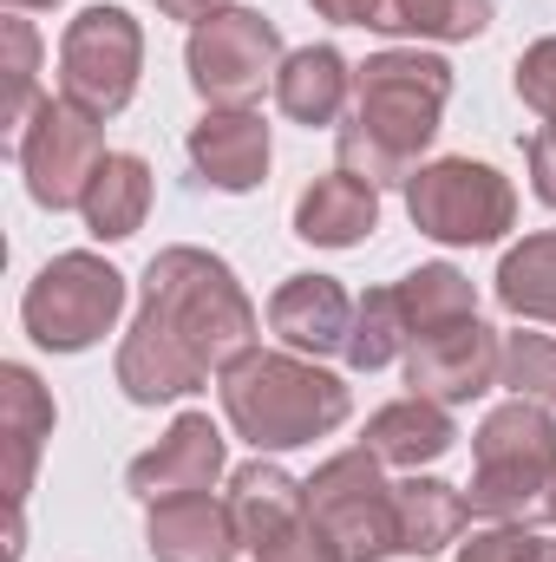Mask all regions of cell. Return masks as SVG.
<instances>
[{
	"label": "cell",
	"instance_id": "1",
	"mask_svg": "<svg viewBox=\"0 0 556 562\" xmlns=\"http://www.w3.org/2000/svg\"><path fill=\"white\" fill-rule=\"evenodd\" d=\"M256 353V307L210 249H164L144 269V307L119 347V386L132 406L184 400L210 373Z\"/></svg>",
	"mask_w": 556,
	"mask_h": 562
},
{
	"label": "cell",
	"instance_id": "2",
	"mask_svg": "<svg viewBox=\"0 0 556 562\" xmlns=\"http://www.w3.org/2000/svg\"><path fill=\"white\" fill-rule=\"evenodd\" d=\"M452 99V66L438 53H374L354 72V112L334 132L341 144V170L380 183H407L419 164V150L438 138Z\"/></svg>",
	"mask_w": 556,
	"mask_h": 562
},
{
	"label": "cell",
	"instance_id": "3",
	"mask_svg": "<svg viewBox=\"0 0 556 562\" xmlns=\"http://www.w3.org/2000/svg\"><path fill=\"white\" fill-rule=\"evenodd\" d=\"M223 380V413L230 425L256 445V451H294V445H314L327 438L334 425L347 419V386L321 367V360H301V353H243Z\"/></svg>",
	"mask_w": 556,
	"mask_h": 562
},
{
	"label": "cell",
	"instance_id": "4",
	"mask_svg": "<svg viewBox=\"0 0 556 562\" xmlns=\"http://www.w3.org/2000/svg\"><path fill=\"white\" fill-rule=\"evenodd\" d=\"M556 484V419L531 400L498 406L471 438V510L518 524Z\"/></svg>",
	"mask_w": 556,
	"mask_h": 562
},
{
	"label": "cell",
	"instance_id": "5",
	"mask_svg": "<svg viewBox=\"0 0 556 562\" xmlns=\"http://www.w3.org/2000/svg\"><path fill=\"white\" fill-rule=\"evenodd\" d=\"M308 517L341 550V562H387L400 557V484L380 477V458L341 451L308 477Z\"/></svg>",
	"mask_w": 556,
	"mask_h": 562
},
{
	"label": "cell",
	"instance_id": "6",
	"mask_svg": "<svg viewBox=\"0 0 556 562\" xmlns=\"http://www.w3.org/2000/svg\"><path fill=\"white\" fill-rule=\"evenodd\" d=\"M125 314V276L86 249L53 256L20 294V321L46 353H86Z\"/></svg>",
	"mask_w": 556,
	"mask_h": 562
},
{
	"label": "cell",
	"instance_id": "7",
	"mask_svg": "<svg viewBox=\"0 0 556 562\" xmlns=\"http://www.w3.org/2000/svg\"><path fill=\"white\" fill-rule=\"evenodd\" d=\"M407 216H413L419 236H432V243L478 249V243H498L518 223V190L491 164L438 157V164H419L407 177Z\"/></svg>",
	"mask_w": 556,
	"mask_h": 562
},
{
	"label": "cell",
	"instance_id": "8",
	"mask_svg": "<svg viewBox=\"0 0 556 562\" xmlns=\"http://www.w3.org/2000/svg\"><path fill=\"white\" fill-rule=\"evenodd\" d=\"M144 33L125 7H86L59 40V99L86 105L92 119H119L138 92Z\"/></svg>",
	"mask_w": 556,
	"mask_h": 562
},
{
	"label": "cell",
	"instance_id": "9",
	"mask_svg": "<svg viewBox=\"0 0 556 562\" xmlns=\"http://www.w3.org/2000/svg\"><path fill=\"white\" fill-rule=\"evenodd\" d=\"M281 33L276 20H263L256 7H223L216 20L190 26V46H184V66H190V86L210 99V105H249L269 79L281 72Z\"/></svg>",
	"mask_w": 556,
	"mask_h": 562
},
{
	"label": "cell",
	"instance_id": "10",
	"mask_svg": "<svg viewBox=\"0 0 556 562\" xmlns=\"http://www.w3.org/2000/svg\"><path fill=\"white\" fill-rule=\"evenodd\" d=\"M105 164V138L99 119L73 99H40L33 119L20 125V170L40 210H79L92 177Z\"/></svg>",
	"mask_w": 556,
	"mask_h": 562
},
{
	"label": "cell",
	"instance_id": "11",
	"mask_svg": "<svg viewBox=\"0 0 556 562\" xmlns=\"http://www.w3.org/2000/svg\"><path fill=\"white\" fill-rule=\"evenodd\" d=\"M498 367H504V340L478 314L413 334V347H407V386L419 400H438V406H465V400L491 393Z\"/></svg>",
	"mask_w": 556,
	"mask_h": 562
},
{
	"label": "cell",
	"instance_id": "12",
	"mask_svg": "<svg viewBox=\"0 0 556 562\" xmlns=\"http://www.w3.org/2000/svg\"><path fill=\"white\" fill-rule=\"evenodd\" d=\"M216 477H223V431L210 425V413H184L144 458H132L125 491L144 504H164V497H197Z\"/></svg>",
	"mask_w": 556,
	"mask_h": 562
},
{
	"label": "cell",
	"instance_id": "13",
	"mask_svg": "<svg viewBox=\"0 0 556 562\" xmlns=\"http://www.w3.org/2000/svg\"><path fill=\"white\" fill-rule=\"evenodd\" d=\"M190 164L210 190H256L269 177V125L249 112V105H210L197 125H190Z\"/></svg>",
	"mask_w": 556,
	"mask_h": 562
},
{
	"label": "cell",
	"instance_id": "14",
	"mask_svg": "<svg viewBox=\"0 0 556 562\" xmlns=\"http://www.w3.org/2000/svg\"><path fill=\"white\" fill-rule=\"evenodd\" d=\"M230 517L243 530V550H256V562L276 557L281 543H294L314 517H308V484H294L281 464L256 458L230 477Z\"/></svg>",
	"mask_w": 556,
	"mask_h": 562
},
{
	"label": "cell",
	"instance_id": "15",
	"mask_svg": "<svg viewBox=\"0 0 556 562\" xmlns=\"http://www.w3.org/2000/svg\"><path fill=\"white\" fill-rule=\"evenodd\" d=\"M269 327L288 340V353H347V334H354V301L334 276H288L269 301Z\"/></svg>",
	"mask_w": 556,
	"mask_h": 562
},
{
	"label": "cell",
	"instance_id": "16",
	"mask_svg": "<svg viewBox=\"0 0 556 562\" xmlns=\"http://www.w3.org/2000/svg\"><path fill=\"white\" fill-rule=\"evenodd\" d=\"M157 562H236L243 530L230 517V504H216L210 491L197 497H164L151 504V530H144Z\"/></svg>",
	"mask_w": 556,
	"mask_h": 562
},
{
	"label": "cell",
	"instance_id": "17",
	"mask_svg": "<svg viewBox=\"0 0 556 562\" xmlns=\"http://www.w3.org/2000/svg\"><path fill=\"white\" fill-rule=\"evenodd\" d=\"M380 229V190L354 170H334V177H314L301 196H294V236L314 243V249H354Z\"/></svg>",
	"mask_w": 556,
	"mask_h": 562
},
{
	"label": "cell",
	"instance_id": "18",
	"mask_svg": "<svg viewBox=\"0 0 556 562\" xmlns=\"http://www.w3.org/2000/svg\"><path fill=\"white\" fill-rule=\"evenodd\" d=\"M0 438H7V497L20 510L33 491V464L53 438V400L26 367H0Z\"/></svg>",
	"mask_w": 556,
	"mask_h": 562
},
{
	"label": "cell",
	"instance_id": "19",
	"mask_svg": "<svg viewBox=\"0 0 556 562\" xmlns=\"http://www.w3.org/2000/svg\"><path fill=\"white\" fill-rule=\"evenodd\" d=\"M347 92H354V72H347V59L334 53V46H301V53H288L276 72V105L281 119H294V125H341V112H347Z\"/></svg>",
	"mask_w": 556,
	"mask_h": 562
},
{
	"label": "cell",
	"instance_id": "20",
	"mask_svg": "<svg viewBox=\"0 0 556 562\" xmlns=\"http://www.w3.org/2000/svg\"><path fill=\"white\" fill-rule=\"evenodd\" d=\"M452 438H458L452 406L419 400V393L393 400V406H380V413L367 419V451H374L380 464H400V471H419V464L445 458V451H452Z\"/></svg>",
	"mask_w": 556,
	"mask_h": 562
},
{
	"label": "cell",
	"instance_id": "21",
	"mask_svg": "<svg viewBox=\"0 0 556 562\" xmlns=\"http://www.w3.org/2000/svg\"><path fill=\"white\" fill-rule=\"evenodd\" d=\"M144 210H151V164L138 150H105V164H99V177L79 203L86 229L99 243H125V236L144 229Z\"/></svg>",
	"mask_w": 556,
	"mask_h": 562
},
{
	"label": "cell",
	"instance_id": "22",
	"mask_svg": "<svg viewBox=\"0 0 556 562\" xmlns=\"http://www.w3.org/2000/svg\"><path fill=\"white\" fill-rule=\"evenodd\" d=\"M471 497L438 484V477H407L400 484V557H438L465 537Z\"/></svg>",
	"mask_w": 556,
	"mask_h": 562
},
{
	"label": "cell",
	"instance_id": "23",
	"mask_svg": "<svg viewBox=\"0 0 556 562\" xmlns=\"http://www.w3.org/2000/svg\"><path fill=\"white\" fill-rule=\"evenodd\" d=\"M498 301H504V314L551 321L556 327V229L551 236H524L498 262Z\"/></svg>",
	"mask_w": 556,
	"mask_h": 562
},
{
	"label": "cell",
	"instance_id": "24",
	"mask_svg": "<svg viewBox=\"0 0 556 562\" xmlns=\"http://www.w3.org/2000/svg\"><path fill=\"white\" fill-rule=\"evenodd\" d=\"M413 347V327H407V314H400V294L393 288H367L360 301H354V334H347V367H360V373H380V367H393L400 353Z\"/></svg>",
	"mask_w": 556,
	"mask_h": 562
},
{
	"label": "cell",
	"instance_id": "25",
	"mask_svg": "<svg viewBox=\"0 0 556 562\" xmlns=\"http://www.w3.org/2000/svg\"><path fill=\"white\" fill-rule=\"evenodd\" d=\"M393 294H400V314H407L413 334H432V327H445V321L478 314V288H471V276H458L452 262L413 269L407 281H393Z\"/></svg>",
	"mask_w": 556,
	"mask_h": 562
},
{
	"label": "cell",
	"instance_id": "26",
	"mask_svg": "<svg viewBox=\"0 0 556 562\" xmlns=\"http://www.w3.org/2000/svg\"><path fill=\"white\" fill-rule=\"evenodd\" d=\"M374 26L413 40H478L491 26V0H380Z\"/></svg>",
	"mask_w": 556,
	"mask_h": 562
},
{
	"label": "cell",
	"instance_id": "27",
	"mask_svg": "<svg viewBox=\"0 0 556 562\" xmlns=\"http://www.w3.org/2000/svg\"><path fill=\"white\" fill-rule=\"evenodd\" d=\"M498 386H511L518 400L544 406V413L556 419V340L551 334H511V340H504Z\"/></svg>",
	"mask_w": 556,
	"mask_h": 562
},
{
	"label": "cell",
	"instance_id": "28",
	"mask_svg": "<svg viewBox=\"0 0 556 562\" xmlns=\"http://www.w3.org/2000/svg\"><path fill=\"white\" fill-rule=\"evenodd\" d=\"M0 40H7V125H26L40 105V33L20 13H7Z\"/></svg>",
	"mask_w": 556,
	"mask_h": 562
},
{
	"label": "cell",
	"instance_id": "29",
	"mask_svg": "<svg viewBox=\"0 0 556 562\" xmlns=\"http://www.w3.org/2000/svg\"><path fill=\"white\" fill-rule=\"evenodd\" d=\"M458 562H556V543L524 524H491L471 543H458Z\"/></svg>",
	"mask_w": 556,
	"mask_h": 562
},
{
	"label": "cell",
	"instance_id": "30",
	"mask_svg": "<svg viewBox=\"0 0 556 562\" xmlns=\"http://www.w3.org/2000/svg\"><path fill=\"white\" fill-rule=\"evenodd\" d=\"M518 99L544 119V132H556V40H537L518 59Z\"/></svg>",
	"mask_w": 556,
	"mask_h": 562
},
{
	"label": "cell",
	"instance_id": "31",
	"mask_svg": "<svg viewBox=\"0 0 556 562\" xmlns=\"http://www.w3.org/2000/svg\"><path fill=\"white\" fill-rule=\"evenodd\" d=\"M524 157H531V190H537V196L556 210V132H537Z\"/></svg>",
	"mask_w": 556,
	"mask_h": 562
},
{
	"label": "cell",
	"instance_id": "32",
	"mask_svg": "<svg viewBox=\"0 0 556 562\" xmlns=\"http://www.w3.org/2000/svg\"><path fill=\"white\" fill-rule=\"evenodd\" d=\"M314 13H321V20H334V26H374L380 0H314Z\"/></svg>",
	"mask_w": 556,
	"mask_h": 562
},
{
	"label": "cell",
	"instance_id": "33",
	"mask_svg": "<svg viewBox=\"0 0 556 562\" xmlns=\"http://www.w3.org/2000/svg\"><path fill=\"white\" fill-rule=\"evenodd\" d=\"M230 0H157V13L164 20H190V26H203V20H216Z\"/></svg>",
	"mask_w": 556,
	"mask_h": 562
},
{
	"label": "cell",
	"instance_id": "34",
	"mask_svg": "<svg viewBox=\"0 0 556 562\" xmlns=\"http://www.w3.org/2000/svg\"><path fill=\"white\" fill-rule=\"evenodd\" d=\"M7 7H59V0H7Z\"/></svg>",
	"mask_w": 556,
	"mask_h": 562
},
{
	"label": "cell",
	"instance_id": "35",
	"mask_svg": "<svg viewBox=\"0 0 556 562\" xmlns=\"http://www.w3.org/2000/svg\"><path fill=\"white\" fill-rule=\"evenodd\" d=\"M544 517H551V524H556V484H551V497H544Z\"/></svg>",
	"mask_w": 556,
	"mask_h": 562
}]
</instances>
